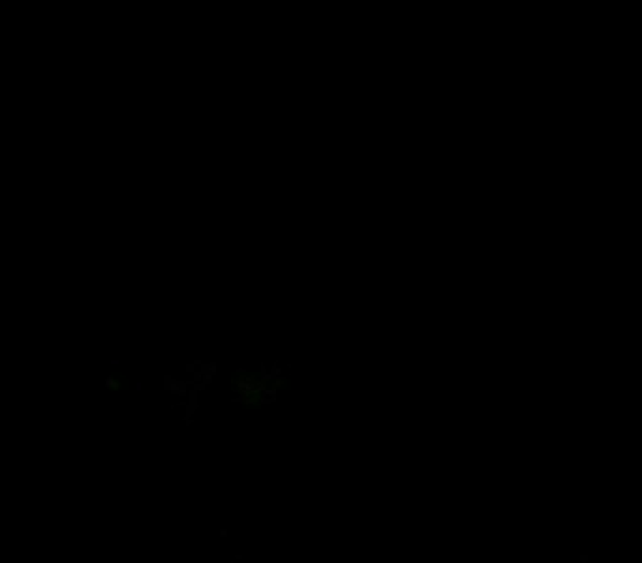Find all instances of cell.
Wrapping results in <instances>:
<instances>
[{
    "label": "cell",
    "mask_w": 642,
    "mask_h": 563,
    "mask_svg": "<svg viewBox=\"0 0 642 563\" xmlns=\"http://www.w3.org/2000/svg\"><path fill=\"white\" fill-rule=\"evenodd\" d=\"M237 383V391L241 392V400L248 404H254L258 402L259 397H261V392L265 389V382H261L258 376H254V374H243V376H239L235 379Z\"/></svg>",
    "instance_id": "obj_1"
}]
</instances>
